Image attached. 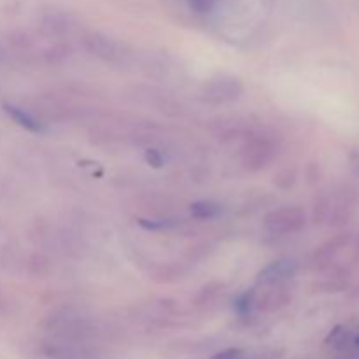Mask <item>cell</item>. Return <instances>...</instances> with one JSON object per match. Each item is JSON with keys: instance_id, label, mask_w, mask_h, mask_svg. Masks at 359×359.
<instances>
[{"instance_id": "6da1fadb", "label": "cell", "mask_w": 359, "mask_h": 359, "mask_svg": "<svg viewBox=\"0 0 359 359\" xmlns=\"http://www.w3.org/2000/svg\"><path fill=\"white\" fill-rule=\"evenodd\" d=\"M277 154L276 140L266 135H251L242 147V163L249 170H262Z\"/></svg>"}, {"instance_id": "7a4b0ae2", "label": "cell", "mask_w": 359, "mask_h": 359, "mask_svg": "<svg viewBox=\"0 0 359 359\" xmlns=\"http://www.w3.org/2000/svg\"><path fill=\"white\" fill-rule=\"evenodd\" d=\"M263 224L273 235L298 233L307 224V214L302 207H284L266 214Z\"/></svg>"}, {"instance_id": "3957f363", "label": "cell", "mask_w": 359, "mask_h": 359, "mask_svg": "<svg viewBox=\"0 0 359 359\" xmlns=\"http://www.w3.org/2000/svg\"><path fill=\"white\" fill-rule=\"evenodd\" d=\"M244 93V84L238 77L228 76V74H221V76L210 77L205 81L202 88V95L207 102L210 104H228V102H235L242 97Z\"/></svg>"}, {"instance_id": "277c9868", "label": "cell", "mask_w": 359, "mask_h": 359, "mask_svg": "<svg viewBox=\"0 0 359 359\" xmlns=\"http://www.w3.org/2000/svg\"><path fill=\"white\" fill-rule=\"evenodd\" d=\"M353 237L354 235L351 233V231H342V233L335 235V237L330 238L328 242H325V244H323L321 248L316 249V252L312 255V266H314L318 272L325 273L326 270L340 265V263H342L339 262L340 255L346 252L347 249H351V245H353Z\"/></svg>"}, {"instance_id": "5b68a950", "label": "cell", "mask_w": 359, "mask_h": 359, "mask_svg": "<svg viewBox=\"0 0 359 359\" xmlns=\"http://www.w3.org/2000/svg\"><path fill=\"white\" fill-rule=\"evenodd\" d=\"M291 294L286 283L259 284V291L252 293V307L258 311L273 312L283 309L290 302Z\"/></svg>"}, {"instance_id": "8992f818", "label": "cell", "mask_w": 359, "mask_h": 359, "mask_svg": "<svg viewBox=\"0 0 359 359\" xmlns=\"http://www.w3.org/2000/svg\"><path fill=\"white\" fill-rule=\"evenodd\" d=\"M84 48L97 58L105 60V62H116L123 56V46L116 42L114 39L107 37L104 34H88L84 37Z\"/></svg>"}, {"instance_id": "52a82bcc", "label": "cell", "mask_w": 359, "mask_h": 359, "mask_svg": "<svg viewBox=\"0 0 359 359\" xmlns=\"http://www.w3.org/2000/svg\"><path fill=\"white\" fill-rule=\"evenodd\" d=\"M298 265L294 259H279V262L270 263L269 266L259 272L258 284H277V283H287L293 279L297 273Z\"/></svg>"}, {"instance_id": "ba28073f", "label": "cell", "mask_w": 359, "mask_h": 359, "mask_svg": "<svg viewBox=\"0 0 359 359\" xmlns=\"http://www.w3.org/2000/svg\"><path fill=\"white\" fill-rule=\"evenodd\" d=\"M4 111H6V114L9 116L14 123H18L21 128L28 130V132L39 133L44 130V123H42L41 119L35 118V116L32 114V112H28L27 109L20 107V105L4 104Z\"/></svg>"}, {"instance_id": "9c48e42d", "label": "cell", "mask_w": 359, "mask_h": 359, "mask_svg": "<svg viewBox=\"0 0 359 359\" xmlns=\"http://www.w3.org/2000/svg\"><path fill=\"white\" fill-rule=\"evenodd\" d=\"M221 214V205L219 203L212 202V200H200V202H195L191 205V216L195 219L207 221L214 219Z\"/></svg>"}, {"instance_id": "30bf717a", "label": "cell", "mask_w": 359, "mask_h": 359, "mask_svg": "<svg viewBox=\"0 0 359 359\" xmlns=\"http://www.w3.org/2000/svg\"><path fill=\"white\" fill-rule=\"evenodd\" d=\"M189 6V9L196 14H209L216 9V6L219 4V0H186Z\"/></svg>"}, {"instance_id": "8fae6325", "label": "cell", "mask_w": 359, "mask_h": 359, "mask_svg": "<svg viewBox=\"0 0 359 359\" xmlns=\"http://www.w3.org/2000/svg\"><path fill=\"white\" fill-rule=\"evenodd\" d=\"M144 160H146V163L151 165L153 168H161L165 163L163 154L158 149H147L146 154H144Z\"/></svg>"}, {"instance_id": "7c38bea8", "label": "cell", "mask_w": 359, "mask_h": 359, "mask_svg": "<svg viewBox=\"0 0 359 359\" xmlns=\"http://www.w3.org/2000/svg\"><path fill=\"white\" fill-rule=\"evenodd\" d=\"M351 249H353V256L351 258H353L354 269L359 270V231L353 237V248Z\"/></svg>"}, {"instance_id": "4fadbf2b", "label": "cell", "mask_w": 359, "mask_h": 359, "mask_svg": "<svg viewBox=\"0 0 359 359\" xmlns=\"http://www.w3.org/2000/svg\"><path fill=\"white\" fill-rule=\"evenodd\" d=\"M4 60H6V49H4L2 42H0V63H2Z\"/></svg>"}, {"instance_id": "5bb4252c", "label": "cell", "mask_w": 359, "mask_h": 359, "mask_svg": "<svg viewBox=\"0 0 359 359\" xmlns=\"http://www.w3.org/2000/svg\"><path fill=\"white\" fill-rule=\"evenodd\" d=\"M0 305H2V294H0Z\"/></svg>"}, {"instance_id": "9a60e30c", "label": "cell", "mask_w": 359, "mask_h": 359, "mask_svg": "<svg viewBox=\"0 0 359 359\" xmlns=\"http://www.w3.org/2000/svg\"><path fill=\"white\" fill-rule=\"evenodd\" d=\"M358 174H359V165H358Z\"/></svg>"}]
</instances>
